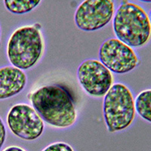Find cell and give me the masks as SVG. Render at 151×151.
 Segmentation results:
<instances>
[{"label":"cell","instance_id":"ba28073f","mask_svg":"<svg viewBox=\"0 0 151 151\" xmlns=\"http://www.w3.org/2000/svg\"><path fill=\"white\" fill-rule=\"evenodd\" d=\"M100 61L112 73L125 74L138 66L139 58L133 48L117 38H109L99 49Z\"/></svg>","mask_w":151,"mask_h":151},{"label":"cell","instance_id":"2e32d148","mask_svg":"<svg viewBox=\"0 0 151 151\" xmlns=\"http://www.w3.org/2000/svg\"><path fill=\"white\" fill-rule=\"evenodd\" d=\"M148 15H149L150 20V23H151V9H150V13H149V14H148Z\"/></svg>","mask_w":151,"mask_h":151},{"label":"cell","instance_id":"277c9868","mask_svg":"<svg viewBox=\"0 0 151 151\" xmlns=\"http://www.w3.org/2000/svg\"><path fill=\"white\" fill-rule=\"evenodd\" d=\"M103 114L110 133L122 132L131 126L136 116L133 93L127 86L113 83L104 97Z\"/></svg>","mask_w":151,"mask_h":151},{"label":"cell","instance_id":"9a60e30c","mask_svg":"<svg viewBox=\"0 0 151 151\" xmlns=\"http://www.w3.org/2000/svg\"><path fill=\"white\" fill-rule=\"evenodd\" d=\"M140 2H146V3H151V0H138Z\"/></svg>","mask_w":151,"mask_h":151},{"label":"cell","instance_id":"3957f363","mask_svg":"<svg viewBox=\"0 0 151 151\" xmlns=\"http://www.w3.org/2000/svg\"><path fill=\"white\" fill-rule=\"evenodd\" d=\"M113 29L118 40L132 48H141L151 39L149 15L141 6L122 0L113 18Z\"/></svg>","mask_w":151,"mask_h":151},{"label":"cell","instance_id":"4fadbf2b","mask_svg":"<svg viewBox=\"0 0 151 151\" xmlns=\"http://www.w3.org/2000/svg\"><path fill=\"white\" fill-rule=\"evenodd\" d=\"M5 139H6V129L2 118L0 117V150L3 147Z\"/></svg>","mask_w":151,"mask_h":151},{"label":"cell","instance_id":"8fae6325","mask_svg":"<svg viewBox=\"0 0 151 151\" xmlns=\"http://www.w3.org/2000/svg\"><path fill=\"white\" fill-rule=\"evenodd\" d=\"M42 0H4V5L9 12L14 14H24L32 12Z\"/></svg>","mask_w":151,"mask_h":151},{"label":"cell","instance_id":"7c38bea8","mask_svg":"<svg viewBox=\"0 0 151 151\" xmlns=\"http://www.w3.org/2000/svg\"><path fill=\"white\" fill-rule=\"evenodd\" d=\"M42 151H75L72 146L66 142L58 141L49 144Z\"/></svg>","mask_w":151,"mask_h":151},{"label":"cell","instance_id":"5bb4252c","mask_svg":"<svg viewBox=\"0 0 151 151\" xmlns=\"http://www.w3.org/2000/svg\"><path fill=\"white\" fill-rule=\"evenodd\" d=\"M2 151H26L24 148L21 147L17 146H10L7 147L6 148L3 150Z\"/></svg>","mask_w":151,"mask_h":151},{"label":"cell","instance_id":"5b68a950","mask_svg":"<svg viewBox=\"0 0 151 151\" xmlns=\"http://www.w3.org/2000/svg\"><path fill=\"white\" fill-rule=\"evenodd\" d=\"M8 126L16 137L27 141L40 138L45 129V122L33 106L25 103L16 104L7 114Z\"/></svg>","mask_w":151,"mask_h":151},{"label":"cell","instance_id":"52a82bcc","mask_svg":"<svg viewBox=\"0 0 151 151\" xmlns=\"http://www.w3.org/2000/svg\"><path fill=\"white\" fill-rule=\"evenodd\" d=\"M76 73L82 88L91 98L104 97L114 82L113 73L96 59L83 60Z\"/></svg>","mask_w":151,"mask_h":151},{"label":"cell","instance_id":"7a4b0ae2","mask_svg":"<svg viewBox=\"0 0 151 151\" xmlns=\"http://www.w3.org/2000/svg\"><path fill=\"white\" fill-rule=\"evenodd\" d=\"M40 24L24 25L12 33L6 47L7 57L12 66L28 70L40 61L45 49L44 36Z\"/></svg>","mask_w":151,"mask_h":151},{"label":"cell","instance_id":"8992f818","mask_svg":"<svg viewBox=\"0 0 151 151\" xmlns=\"http://www.w3.org/2000/svg\"><path fill=\"white\" fill-rule=\"evenodd\" d=\"M114 14V0H84L76 10L74 21L81 30L94 32L109 24Z\"/></svg>","mask_w":151,"mask_h":151},{"label":"cell","instance_id":"6da1fadb","mask_svg":"<svg viewBox=\"0 0 151 151\" xmlns=\"http://www.w3.org/2000/svg\"><path fill=\"white\" fill-rule=\"evenodd\" d=\"M44 122L52 128L65 129L76 122L78 112L68 90L58 84L38 87L27 95Z\"/></svg>","mask_w":151,"mask_h":151},{"label":"cell","instance_id":"30bf717a","mask_svg":"<svg viewBox=\"0 0 151 151\" xmlns=\"http://www.w3.org/2000/svg\"><path fill=\"white\" fill-rule=\"evenodd\" d=\"M136 113L143 119L151 123V89L141 91L134 98Z\"/></svg>","mask_w":151,"mask_h":151},{"label":"cell","instance_id":"9c48e42d","mask_svg":"<svg viewBox=\"0 0 151 151\" xmlns=\"http://www.w3.org/2000/svg\"><path fill=\"white\" fill-rule=\"evenodd\" d=\"M27 84V76L14 66L0 67V101L14 97L23 91Z\"/></svg>","mask_w":151,"mask_h":151},{"label":"cell","instance_id":"e0dca14e","mask_svg":"<svg viewBox=\"0 0 151 151\" xmlns=\"http://www.w3.org/2000/svg\"><path fill=\"white\" fill-rule=\"evenodd\" d=\"M0 40H1V27H0Z\"/></svg>","mask_w":151,"mask_h":151}]
</instances>
